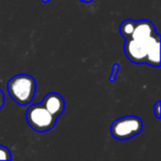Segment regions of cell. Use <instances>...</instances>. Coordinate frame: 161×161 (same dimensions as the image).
Masks as SVG:
<instances>
[{"mask_svg": "<svg viewBox=\"0 0 161 161\" xmlns=\"http://www.w3.org/2000/svg\"><path fill=\"white\" fill-rule=\"evenodd\" d=\"M135 23H136V20L127 19V20L123 21V23L120 25V27H119V32H120V34L125 39L128 38V36L131 34V32L134 31Z\"/></svg>", "mask_w": 161, "mask_h": 161, "instance_id": "obj_8", "label": "cell"}, {"mask_svg": "<svg viewBox=\"0 0 161 161\" xmlns=\"http://www.w3.org/2000/svg\"><path fill=\"white\" fill-rule=\"evenodd\" d=\"M12 156L10 150L5 146L0 145V160H11Z\"/></svg>", "mask_w": 161, "mask_h": 161, "instance_id": "obj_9", "label": "cell"}, {"mask_svg": "<svg viewBox=\"0 0 161 161\" xmlns=\"http://www.w3.org/2000/svg\"><path fill=\"white\" fill-rule=\"evenodd\" d=\"M42 104L54 117H60L65 109L64 98L58 93H49L43 97Z\"/></svg>", "mask_w": 161, "mask_h": 161, "instance_id": "obj_5", "label": "cell"}, {"mask_svg": "<svg viewBox=\"0 0 161 161\" xmlns=\"http://www.w3.org/2000/svg\"><path fill=\"white\" fill-rule=\"evenodd\" d=\"M160 107H161V102L158 101L156 104H154V107H153V113H154V116H156L157 119H160Z\"/></svg>", "mask_w": 161, "mask_h": 161, "instance_id": "obj_11", "label": "cell"}, {"mask_svg": "<svg viewBox=\"0 0 161 161\" xmlns=\"http://www.w3.org/2000/svg\"><path fill=\"white\" fill-rule=\"evenodd\" d=\"M36 80L29 74H18L9 80L7 91L9 96L19 105L25 106L31 103L36 95Z\"/></svg>", "mask_w": 161, "mask_h": 161, "instance_id": "obj_1", "label": "cell"}, {"mask_svg": "<svg viewBox=\"0 0 161 161\" xmlns=\"http://www.w3.org/2000/svg\"><path fill=\"white\" fill-rule=\"evenodd\" d=\"M156 33H158V32H157L156 27L151 21L136 20L134 31L131 32V34L128 38L136 39V40H148Z\"/></svg>", "mask_w": 161, "mask_h": 161, "instance_id": "obj_6", "label": "cell"}, {"mask_svg": "<svg viewBox=\"0 0 161 161\" xmlns=\"http://www.w3.org/2000/svg\"><path fill=\"white\" fill-rule=\"evenodd\" d=\"M3 105H5V94L0 88V109L3 107Z\"/></svg>", "mask_w": 161, "mask_h": 161, "instance_id": "obj_12", "label": "cell"}, {"mask_svg": "<svg viewBox=\"0 0 161 161\" xmlns=\"http://www.w3.org/2000/svg\"><path fill=\"white\" fill-rule=\"evenodd\" d=\"M43 3H50V0H41Z\"/></svg>", "mask_w": 161, "mask_h": 161, "instance_id": "obj_14", "label": "cell"}, {"mask_svg": "<svg viewBox=\"0 0 161 161\" xmlns=\"http://www.w3.org/2000/svg\"><path fill=\"white\" fill-rule=\"evenodd\" d=\"M145 64L153 67L160 66V36L159 33H157L150 41Z\"/></svg>", "mask_w": 161, "mask_h": 161, "instance_id": "obj_7", "label": "cell"}, {"mask_svg": "<svg viewBox=\"0 0 161 161\" xmlns=\"http://www.w3.org/2000/svg\"><path fill=\"white\" fill-rule=\"evenodd\" d=\"M25 119L33 130L45 132L51 130L55 126L58 118L54 117L41 103L29 106L25 113Z\"/></svg>", "mask_w": 161, "mask_h": 161, "instance_id": "obj_2", "label": "cell"}, {"mask_svg": "<svg viewBox=\"0 0 161 161\" xmlns=\"http://www.w3.org/2000/svg\"><path fill=\"white\" fill-rule=\"evenodd\" d=\"M142 127V120L138 116H123L113 121L110 134L115 139L127 140L140 134Z\"/></svg>", "mask_w": 161, "mask_h": 161, "instance_id": "obj_3", "label": "cell"}, {"mask_svg": "<svg viewBox=\"0 0 161 161\" xmlns=\"http://www.w3.org/2000/svg\"><path fill=\"white\" fill-rule=\"evenodd\" d=\"M119 69H120V65H119L118 63H115V64L113 65L112 74L109 75L110 82H115V80H116V77H117V74H118V72H119Z\"/></svg>", "mask_w": 161, "mask_h": 161, "instance_id": "obj_10", "label": "cell"}, {"mask_svg": "<svg viewBox=\"0 0 161 161\" xmlns=\"http://www.w3.org/2000/svg\"><path fill=\"white\" fill-rule=\"evenodd\" d=\"M80 1H82V3H92L93 0H80Z\"/></svg>", "mask_w": 161, "mask_h": 161, "instance_id": "obj_13", "label": "cell"}, {"mask_svg": "<svg viewBox=\"0 0 161 161\" xmlns=\"http://www.w3.org/2000/svg\"><path fill=\"white\" fill-rule=\"evenodd\" d=\"M154 36H152L148 40H136V39L126 38L124 43V51L128 60L135 64H145L150 41Z\"/></svg>", "mask_w": 161, "mask_h": 161, "instance_id": "obj_4", "label": "cell"}]
</instances>
